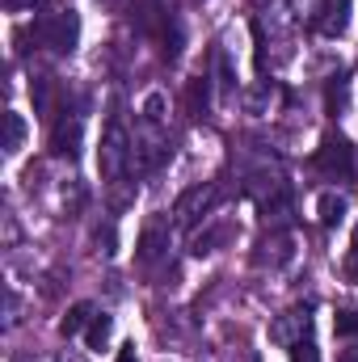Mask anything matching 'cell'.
<instances>
[{
    "label": "cell",
    "mask_w": 358,
    "mask_h": 362,
    "mask_svg": "<svg viewBox=\"0 0 358 362\" xmlns=\"http://www.w3.org/2000/svg\"><path fill=\"white\" fill-rule=\"evenodd\" d=\"M346 278L358 282V228H354V253H350V262H346Z\"/></svg>",
    "instance_id": "cell-19"
},
{
    "label": "cell",
    "mask_w": 358,
    "mask_h": 362,
    "mask_svg": "<svg viewBox=\"0 0 358 362\" xmlns=\"http://www.w3.org/2000/svg\"><path fill=\"white\" fill-rule=\"evenodd\" d=\"M21 139H25V122H21V114H4V152H17L21 148Z\"/></svg>",
    "instance_id": "cell-10"
},
{
    "label": "cell",
    "mask_w": 358,
    "mask_h": 362,
    "mask_svg": "<svg viewBox=\"0 0 358 362\" xmlns=\"http://www.w3.org/2000/svg\"><path fill=\"white\" fill-rule=\"evenodd\" d=\"M110 333H114V320H110L105 312H101V316H93V320H89V350H105Z\"/></svg>",
    "instance_id": "cell-12"
},
{
    "label": "cell",
    "mask_w": 358,
    "mask_h": 362,
    "mask_svg": "<svg viewBox=\"0 0 358 362\" xmlns=\"http://www.w3.org/2000/svg\"><path fill=\"white\" fill-rule=\"evenodd\" d=\"M114 362H135V341H127V346L118 350V358H114Z\"/></svg>",
    "instance_id": "cell-21"
},
{
    "label": "cell",
    "mask_w": 358,
    "mask_h": 362,
    "mask_svg": "<svg viewBox=\"0 0 358 362\" xmlns=\"http://www.w3.org/2000/svg\"><path fill=\"white\" fill-rule=\"evenodd\" d=\"M34 4H42V0H4L8 13H17V8H34Z\"/></svg>",
    "instance_id": "cell-20"
},
{
    "label": "cell",
    "mask_w": 358,
    "mask_h": 362,
    "mask_svg": "<svg viewBox=\"0 0 358 362\" xmlns=\"http://www.w3.org/2000/svg\"><path fill=\"white\" fill-rule=\"evenodd\" d=\"M299 329H308V312H299V308H295V312H282V316L270 325V341H278V346H287V350H291L295 341H304V333H299Z\"/></svg>",
    "instance_id": "cell-6"
},
{
    "label": "cell",
    "mask_w": 358,
    "mask_h": 362,
    "mask_svg": "<svg viewBox=\"0 0 358 362\" xmlns=\"http://www.w3.org/2000/svg\"><path fill=\"white\" fill-rule=\"evenodd\" d=\"M144 114H148V122H161V118H165V97H161V93H152V97H148V105H144Z\"/></svg>",
    "instance_id": "cell-17"
},
{
    "label": "cell",
    "mask_w": 358,
    "mask_h": 362,
    "mask_svg": "<svg viewBox=\"0 0 358 362\" xmlns=\"http://www.w3.org/2000/svg\"><path fill=\"white\" fill-rule=\"evenodd\" d=\"M38 34H42V42H47L51 51L68 55V51L76 47V38H81V21H76V13H51V17H42Z\"/></svg>",
    "instance_id": "cell-2"
},
{
    "label": "cell",
    "mask_w": 358,
    "mask_h": 362,
    "mask_svg": "<svg viewBox=\"0 0 358 362\" xmlns=\"http://www.w3.org/2000/svg\"><path fill=\"white\" fill-rule=\"evenodd\" d=\"M291 362H321V354H316V346L304 337V341H295V346H291Z\"/></svg>",
    "instance_id": "cell-14"
},
{
    "label": "cell",
    "mask_w": 358,
    "mask_h": 362,
    "mask_svg": "<svg viewBox=\"0 0 358 362\" xmlns=\"http://www.w3.org/2000/svg\"><path fill=\"white\" fill-rule=\"evenodd\" d=\"M342 105H346V76H337V81H333V85H329V110H333V114H337V110H342Z\"/></svg>",
    "instance_id": "cell-15"
},
{
    "label": "cell",
    "mask_w": 358,
    "mask_h": 362,
    "mask_svg": "<svg viewBox=\"0 0 358 362\" xmlns=\"http://www.w3.org/2000/svg\"><path fill=\"white\" fill-rule=\"evenodd\" d=\"M34 110H38V114H47V105H51V85H47V81H34Z\"/></svg>",
    "instance_id": "cell-16"
},
{
    "label": "cell",
    "mask_w": 358,
    "mask_h": 362,
    "mask_svg": "<svg viewBox=\"0 0 358 362\" xmlns=\"http://www.w3.org/2000/svg\"><path fill=\"white\" fill-rule=\"evenodd\" d=\"M161 245H165V232H161V223L144 228V236H139V262H152V257L161 253Z\"/></svg>",
    "instance_id": "cell-11"
},
{
    "label": "cell",
    "mask_w": 358,
    "mask_h": 362,
    "mask_svg": "<svg viewBox=\"0 0 358 362\" xmlns=\"http://www.w3.org/2000/svg\"><path fill=\"white\" fill-rule=\"evenodd\" d=\"M316 169L329 173V177H350V169H354V148H350V139H346V135H325V144H321V152H316Z\"/></svg>",
    "instance_id": "cell-3"
},
{
    "label": "cell",
    "mask_w": 358,
    "mask_h": 362,
    "mask_svg": "<svg viewBox=\"0 0 358 362\" xmlns=\"http://www.w3.org/2000/svg\"><path fill=\"white\" fill-rule=\"evenodd\" d=\"M211 202H215V185H190V189L178 198L173 215H178L181 228H190V223H198V219L211 211Z\"/></svg>",
    "instance_id": "cell-4"
},
{
    "label": "cell",
    "mask_w": 358,
    "mask_h": 362,
    "mask_svg": "<svg viewBox=\"0 0 358 362\" xmlns=\"http://www.w3.org/2000/svg\"><path fill=\"white\" fill-rule=\"evenodd\" d=\"M346 211H350V202L337 194V189H325L321 198H316V219L325 223V228H333V223H342L346 219Z\"/></svg>",
    "instance_id": "cell-7"
},
{
    "label": "cell",
    "mask_w": 358,
    "mask_h": 362,
    "mask_svg": "<svg viewBox=\"0 0 358 362\" xmlns=\"http://www.w3.org/2000/svg\"><path fill=\"white\" fill-rule=\"evenodd\" d=\"M93 316H97V312H93V303H72V308H68V316L59 320V333H64V337H76Z\"/></svg>",
    "instance_id": "cell-9"
},
{
    "label": "cell",
    "mask_w": 358,
    "mask_h": 362,
    "mask_svg": "<svg viewBox=\"0 0 358 362\" xmlns=\"http://www.w3.org/2000/svg\"><path fill=\"white\" fill-rule=\"evenodd\" d=\"M8 362H34V354H13Z\"/></svg>",
    "instance_id": "cell-22"
},
{
    "label": "cell",
    "mask_w": 358,
    "mask_h": 362,
    "mask_svg": "<svg viewBox=\"0 0 358 362\" xmlns=\"http://www.w3.org/2000/svg\"><path fill=\"white\" fill-rule=\"evenodd\" d=\"M190 105L198 110V105H207V81L198 76V81H190Z\"/></svg>",
    "instance_id": "cell-18"
},
{
    "label": "cell",
    "mask_w": 358,
    "mask_h": 362,
    "mask_svg": "<svg viewBox=\"0 0 358 362\" xmlns=\"http://www.w3.org/2000/svg\"><path fill=\"white\" fill-rule=\"evenodd\" d=\"M333 329H337L342 337H358V312H337Z\"/></svg>",
    "instance_id": "cell-13"
},
{
    "label": "cell",
    "mask_w": 358,
    "mask_h": 362,
    "mask_svg": "<svg viewBox=\"0 0 358 362\" xmlns=\"http://www.w3.org/2000/svg\"><path fill=\"white\" fill-rule=\"evenodd\" d=\"M51 152H55V156H68V160L81 156V118H76V114L55 122V131H51Z\"/></svg>",
    "instance_id": "cell-5"
},
{
    "label": "cell",
    "mask_w": 358,
    "mask_h": 362,
    "mask_svg": "<svg viewBox=\"0 0 358 362\" xmlns=\"http://www.w3.org/2000/svg\"><path fill=\"white\" fill-rule=\"evenodd\" d=\"M97 165H101V177L105 181H118L131 165V139L118 122H110L105 139H101V152H97Z\"/></svg>",
    "instance_id": "cell-1"
},
{
    "label": "cell",
    "mask_w": 358,
    "mask_h": 362,
    "mask_svg": "<svg viewBox=\"0 0 358 362\" xmlns=\"http://www.w3.org/2000/svg\"><path fill=\"white\" fill-rule=\"evenodd\" d=\"M346 25H350V0H333V4H325V17H321V34L337 38Z\"/></svg>",
    "instance_id": "cell-8"
}]
</instances>
